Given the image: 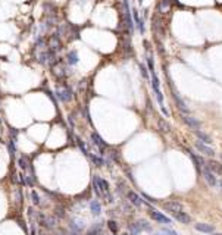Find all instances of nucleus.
I'll list each match as a JSON object with an SVG mask.
<instances>
[{
    "label": "nucleus",
    "mask_w": 222,
    "mask_h": 235,
    "mask_svg": "<svg viewBox=\"0 0 222 235\" xmlns=\"http://www.w3.org/2000/svg\"><path fill=\"white\" fill-rule=\"evenodd\" d=\"M149 216L153 219V221L159 222V223H166V225H169V223H172V219L171 217H168V216H165L163 213H161V212H157V210H149Z\"/></svg>",
    "instance_id": "nucleus-1"
},
{
    "label": "nucleus",
    "mask_w": 222,
    "mask_h": 235,
    "mask_svg": "<svg viewBox=\"0 0 222 235\" xmlns=\"http://www.w3.org/2000/svg\"><path fill=\"white\" fill-rule=\"evenodd\" d=\"M203 178H204V181L208 182L209 187H216V185H218V178H216L215 174H213L212 170H209L206 166L203 168Z\"/></svg>",
    "instance_id": "nucleus-2"
},
{
    "label": "nucleus",
    "mask_w": 222,
    "mask_h": 235,
    "mask_svg": "<svg viewBox=\"0 0 222 235\" xmlns=\"http://www.w3.org/2000/svg\"><path fill=\"white\" fill-rule=\"evenodd\" d=\"M56 96H57V99L61 101H69L72 99V91H71V88L68 87H57L56 90Z\"/></svg>",
    "instance_id": "nucleus-3"
},
{
    "label": "nucleus",
    "mask_w": 222,
    "mask_h": 235,
    "mask_svg": "<svg viewBox=\"0 0 222 235\" xmlns=\"http://www.w3.org/2000/svg\"><path fill=\"white\" fill-rule=\"evenodd\" d=\"M194 147L197 148L200 153H203V155H206V156H215V150L210 147V146H208V144L202 143V141H196V143H194Z\"/></svg>",
    "instance_id": "nucleus-4"
},
{
    "label": "nucleus",
    "mask_w": 222,
    "mask_h": 235,
    "mask_svg": "<svg viewBox=\"0 0 222 235\" xmlns=\"http://www.w3.org/2000/svg\"><path fill=\"white\" fill-rule=\"evenodd\" d=\"M194 228H196V231L203 232V234H206V235L215 232V226H213V225H210V223H204V222H199V223H196Z\"/></svg>",
    "instance_id": "nucleus-5"
},
{
    "label": "nucleus",
    "mask_w": 222,
    "mask_h": 235,
    "mask_svg": "<svg viewBox=\"0 0 222 235\" xmlns=\"http://www.w3.org/2000/svg\"><path fill=\"white\" fill-rule=\"evenodd\" d=\"M94 182H96V191L100 194V193H108L109 191V184L108 181L101 179L99 176H94Z\"/></svg>",
    "instance_id": "nucleus-6"
},
{
    "label": "nucleus",
    "mask_w": 222,
    "mask_h": 235,
    "mask_svg": "<svg viewBox=\"0 0 222 235\" xmlns=\"http://www.w3.org/2000/svg\"><path fill=\"white\" fill-rule=\"evenodd\" d=\"M174 215V217L176 219L178 222H181V223H184V225H188V223H191V216L188 215V213H185L184 210H180V212H175V213H172Z\"/></svg>",
    "instance_id": "nucleus-7"
},
{
    "label": "nucleus",
    "mask_w": 222,
    "mask_h": 235,
    "mask_svg": "<svg viewBox=\"0 0 222 235\" xmlns=\"http://www.w3.org/2000/svg\"><path fill=\"white\" fill-rule=\"evenodd\" d=\"M182 121H184V123H185V125H187L188 128H191L193 131L200 128V122L197 121L196 118H193V116H188V115H182Z\"/></svg>",
    "instance_id": "nucleus-8"
},
{
    "label": "nucleus",
    "mask_w": 222,
    "mask_h": 235,
    "mask_svg": "<svg viewBox=\"0 0 222 235\" xmlns=\"http://www.w3.org/2000/svg\"><path fill=\"white\" fill-rule=\"evenodd\" d=\"M163 209L171 212V213H175V212L182 210V204L180 202H166V203H163Z\"/></svg>",
    "instance_id": "nucleus-9"
},
{
    "label": "nucleus",
    "mask_w": 222,
    "mask_h": 235,
    "mask_svg": "<svg viewBox=\"0 0 222 235\" xmlns=\"http://www.w3.org/2000/svg\"><path fill=\"white\" fill-rule=\"evenodd\" d=\"M204 166H206L209 170H212L213 174H219V175L222 174V163H219V162H216V160H208Z\"/></svg>",
    "instance_id": "nucleus-10"
},
{
    "label": "nucleus",
    "mask_w": 222,
    "mask_h": 235,
    "mask_svg": "<svg viewBox=\"0 0 222 235\" xmlns=\"http://www.w3.org/2000/svg\"><path fill=\"white\" fill-rule=\"evenodd\" d=\"M194 134L196 137L199 138V141H202V143H204V144H212V137L209 134H206V132H203V131H200V129H194Z\"/></svg>",
    "instance_id": "nucleus-11"
},
{
    "label": "nucleus",
    "mask_w": 222,
    "mask_h": 235,
    "mask_svg": "<svg viewBox=\"0 0 222 235\" xmlns=\"http://www.w3.org/2000/svg\"><path fill=\"white\" fill-rule=\"evenodd\" d=\"M40 222L43 226H47V228H54L56 226V217H52V216L44 217L43 215H40Z\"/></svg>",
    "instance_id": "nucleus-12"
},
{
    "label": "nucleus",
    "mask_w": 222,
    "mask_h": 235,
    "mask_svg": "<svg viewBox=\"0 0 222 235\" xmlns=\"http://www.w3.org/2000/svg\"><path fill=\"white\" fill-rule=\"evenodd\" d=\"M127 197H128V198H129V202L133 203L134 206H141V204H143L141 197H140V195H138V194H135L134 191H128Z\"/></svg>",
    "instance_id": "nucleus-13"
},
{
    "label": "nucleus",
    "mask_w": 222,
    "mask_h": 235,
    "mask_svg": "<svg viewBox=\"0 0 222 235\" xmlns=\"http://www.w3.org/2000/svg\"><path fill=\"white\" fill-rule=\"evenodd\" d=\"M91 140H93V143H94V144H96V146H97L99 148H100V150H105V148H106V143L101 140V137H100L99 134L93 132V134H91Z\"/></svg>",
    "instance_id": "nucleus-14"
},
{
    "label": "nucleus",
    "mask_w": 222,
    "mask_h": 235,
    "mask_svg": "<svg viewBox=\"0 0 222 235\" xmlns=\"http://www.w3.org/2000/svg\"><path fill=\"white\" fill-rule=\"evenodd\" d=\"M90 210H91V213H93L94 216H99L101 213L100 203L97 202V200H93V202L90 203Z\"/></svg>",
    "instance_id": "nucleus-15"
},
{
    "label": "nucleus",
    "mask_w": 222,
    "mask_h": 235,
    "mask_svg": "<svg viewBox=\"0 0 222 235\" xmlns=\"http://www.w3.org/2000/svg\"><path fill=\"white\" fill-rule=\"evenodd\" d=\"M68 63L69 65H77L78 63V53H77V50H71L68 53Z\"/></svg>",
    "instance_id": "nucleus-16"
},
{
    "label": "nucleus",
    "mask_w": 222,
    "mask_h": 235,
    "mask_svg": "<svg viewBox=\"0 0 222 235\" xmlns=\"http://www.w3.org/2000/svg\"><path fill=\"white\" fill-rule=\"evenodd\" d=\"M169 6H171V2H169V0H161L159 5H157V10H159L161 14H163V12H166L169 9Z\"/></svg>",
    "instance_id": "nucleus-17"
},
{
    "label": "nucleus",
    "mask_w": 222,
    "mask_h": 235,
    "mask_svg": "<svg viewBox=\"0 0 222 235\" xmlns=\"http://www.w3.org/2000/svg\"><path fill=\"white\" fill-rule=\"evenodd\" d=\"M18 165H19V168H21V169H27V168H28V165H30V162H28L27 157L21 156L19 160H18Z\"/></svg>",
    "instance_id": "nucleus-18"
},
{
    "label": "nucleus",
    "mask_w": 222,
    "mask_h": 235,
    "mask_svg": "<svg viewBox=\"0 0 222 235\" xmlns=\"http://www.w3.org/2000/svg\"><path fill=\"white\" fill-rule=\"evenodd\" d=\"M49 44H50V47H52V49H59V46H61V41H59V38L54 35V37H52V38H50Z\"/></svg>",
    "instance_id": "nucleus-19"
},
{
    "label": "nucleus",
    "mask_w": 222,
    "mask_h": 235,
    "mask_svg": "<svg viewBox=\"0 0 222 235\" xmlns=\"http://www.w3.org/2000/svg\"><path fill=\"white\" fill-rule=\"evenodd\" d=\"M88 156H90V159H91V160L94 162V163H96V165H97V166H103V165H105V160H103V159H100L99 156L90 155V153H88Z\"/></svg>",
    "instance_id": "nucleus-20"
},
{
    "label": "nucleus",
    "mask_w": 222,
    "mask_h": 235,
    "mask_svg": "<svg viewBox=\"0 0 222 235\" xmlns=\"http://www.w3.org/2000/svg\"><path fill=\"white\" fill-rule=\"evenodd\" d=\"M31 198H33V203L35 204V206H40V195L37 194L35 191H31Z\"/></svg>",
    "instance_id": "nucleus-21"
},
{
    "label": "nucleus",
    "mask_w": 222,
    "mask_h": 235,
    "mask_svg": "<svg viewBox=\"0 0 222 235\" xmlns=\"http://www.w3.org/2000/svg\"><path fill=\"white\" fill-rule=\"evenodd\" d=\"M159 127H161V129L163 131V132H168V131H169V125L166 123V122L159 121Z\"/></svg>",
    "instance_id": "nucleus-22"
},
{
    "label": "nucleus",
    "mask_w": 222,
    "mask_h": 235,
    "mask_svg": "<svg viewBox=\"0 0 222 235\" xmlns=\"http://www.w3.org/2000/svg\"><path fill=\"white\" fill-rule=\"evenodd\" d=\"M77 141H78V146H80V148H81V150H82V151H84V153H85V155H88L87 146H85V144H84V143H82V141H81L80 138H77Z\"/></svg>",
    "instance_id": "nucleus-23"
},
{
    "label": "nucleus",
    "mask_w": 222,
    "mask_h": 235,
    "mask_svg": "<svg viewBox=\"0 0 222 235\" xmlns=\"http://www.w3.org/2000/svg\"><path fill=\"white\" fill-rule=\"evenodd\" d=\"M137 226H138V229H149L150 226L147 225V222L146 221H140V222H137Z\"/></svg>",
    "instance_id": "nucleus-24"
},
{
    "label": "nucleus",
    "mask_w": 222,
    "mask_h": 235,
    "mask_svg": "<svg viewBox=\"0 0 222 235\" xmlns=\"http://www.w3.org/2000/svg\"><path fill=\"white\" fill-rule=\"evenodd\" d=\"M163 234L166 235H178L175 231H172V229H168V228H163Z\"/></svg>",
    "instance_id": "nucleus-25"
},
{
    "label": "nucleus",
    "mask_w": 222,
    "mask_h": 235,
    "mask_svg": "<svg viewBox=\"0 0 222 235\" xmlns=\"http://www.w3.org/2000/svg\"><path fill=\"white\" fill-rule=\"evenodd\" d=\"M140 71H141V74L144 78H147V71H146V66L144 65H140Z\"/></svg>",
    "instance_id": "nucleus-26"
},
{
    "label": "nucleus",
    "mask_w": 222,
    "mask_h": 235,
    "mask_svg": "<svg viewBox=\"0 0 222 235\" xmlns=\"http://www.w3.org/2000/svg\"><path fill=\"white\" fill-rule=\"evenodd\" d=\"M109 228L112 229L113 232H115V231H116V225H115V222H113V221H110V222H109Z\"/></svg>",
    "instance_id": "nucleus-27"
},
{
    "label": "nucleus",
    "mask_w": 222,
    "mask_h": 235,
    "mask_svg": "<svg viewBox=\"0 0 222 235\" xmlns=\"http://www.w3.org/2000/svg\"><path fill=\"white\" fill-rule=\"evenodd\" d=\"M56 235H66V232H65L63 229H59V231L56 232Z\"/></svg>",
    "instance_id": "nucleus-28"
},
{
    "label": "nucleus",
    "mask_w": 222,
    "mask_h": 235,
    "mask_svg": "<svg viewBox=\"0 0 222 235\" xmlns=\"http://www.w3.org/2000/svg\"><path fill=\"white\" fill-rule=\"evenodd\" d=\"M38 235H49L47 232H44V231H40V232H38Z\"/></svg>",
    "instance_id": "nucleus-29"
},
{
    "label": "nucleus",
    "mask_w": 222,
    "mask_h": 235,
    "mask_svg": "<svg viewBox=\"0 0 222 235\" xmlns=\"http://www.w3.org/2000/svg\"><path fill=\"white\" fill-rule=\"evenodd\" d=\"M208 235H222L221 232H212V234H208Z\"/></svg>",
    "instance_id": "nucleus-30"
},
{
    "label": "nucleus",
    "mask_w": 222,
    "mask_h": 235,
    "mask_svg": "<svg viewBox=\"0 0 222 235\" xmlns=\"http://www.w3.org/2000/svg\"><path fill=\"white\" fill-rule=\"evenodd\" d=\"M219 185H221V188H222V181H221V182H219Z\"/></svg>",
    "instance_id": "nucleus-31"
},
{
    "label": "nucleus",
    "mask_w": 222,
    "mask_h": 235,
    "mask_svg": "<svg viewBox=\"0 0 222 235\" xmlns=\"http://www.w3.org/2000/svg\"><path fill=\"white\" fill-rule=\"evenodd\" d=\"M124 235H127V234H124Z\"/></svg>",
    "instance_id": "nucleus-32"
}]
</instances>
